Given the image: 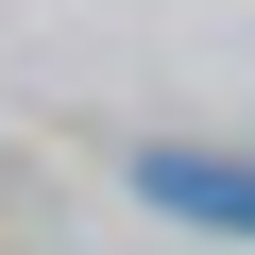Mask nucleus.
<instances>
[{"instance_id":"1","label":"nucleus","mask_w":255,"mask_h":255,"mask_svg":"<svg viewBox=\"0 0 255 255\" xmlns=\"http://www.w3.org/2000/svg\"><path fill=\"white\" fill-rule=\"evenodd\" d=\"M136 187H153L170 221H221V238H255V153H136Z\"/></svg>"}]
</instances>
